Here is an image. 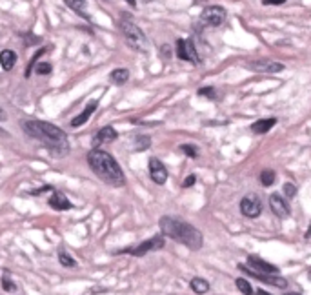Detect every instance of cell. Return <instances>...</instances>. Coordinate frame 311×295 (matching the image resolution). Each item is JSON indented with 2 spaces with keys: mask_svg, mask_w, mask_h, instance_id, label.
Instances as JSON below:
<instances>
[{
  "mask_svg": "<svg viewBox=\"0 0 311 295\" xmlns=\"http://www.w3.org/2000/svg\"><path fill=\"white\" fill-rule=\"evenodd\" d=\"M22 128L29 137L40 140L44 148L53 153V157H66L69 153L68 135L55 124L46 120H26Z\"/></svg>",
  "mask_w": 311,
  "mask_h": 295,
  "instance_id": "6da1fadb",
  "label": "cell"
},
{
  "mask_svg": "<svg viewBox=\"0 0 311 295\" xmlns=\"http://www.w3.org/2000/svg\"><path fill=\"white\" fill-rule=\"evenodd\" d=\"M159 226L162 230V235L173 239L175 242L184 244L187 250L199 252L204 244V237H202L201 230H197L193 224H189L186 220L171 217V215H164V217H160Z\"/></svg>",
  "mask_w": 311,
  "mask_h": 295,
  "instance_id": "7a4b0ae2",
  "label": "cell"
},
{
  "mask_svg": "<svg viewBox=\"0 0 311 295\" xmlns=\"http://www.w3.org/2000/svg\"><path fill=\"white\" fill-rule=\"evenodd\" d=\"M88 164L93 170V173L108 186L120 188V186L126 184V175L122 172V168L117 162V158L108 151L93 148L88 153Z\"/></svg>",
  "mask_w": 311,
  "mask_h": 295,
  "instance_id": "3957f363",
  "label": "cell"
},
{
  "mask_svg": "<svg viewBox=\"0 0 311 295\" xmlns=\"http://www.w3.org/2000/svg\"><path fill=\"white\" fill-rule=\"evenodd\" d=\"M120 31L124 35L126 42L131 46L133 49L137 51H142V53H147L149 51V42L146 39L144 31L138 28L137 24L133 22V17L129 13H122L120 17Z\"/></svg>",
  "mask_w": 311,
  "mask_h": 295,
  "instance_id": "277c9868",
  "label": "cell"
},
{
  "mask_svg": "<svg viewBox=\"0 0 311 295\" xmlns=\"http://www.w3.org/2000/svg\"><path fill=\"white\" fill-rule=\"evenodd\" d=\"M166 244V240H164V235H155L151 239L144 240V242H140L138 246H131V248H122V250H118L117 254H128V255H133V257H144L146 254H149V252H157V250H162Z\"/></svg>",
  "mask_w": 311,
  "mask_h": 295,
  "instance_id": "5b68a950",
  "label": "cell"
},
{
  "mask_svg": "<svg viewBox=\"0 0 311 295\" xmlns=\"http://www.w3.org/2000/svg\"><path fill=\"white\" fill-rule=\"evenodd\" d=\"M238 270H240V272H244V274L251 275V277H253V279H256V281L268 282V284L275 286V288H280V290L288 288V281H286L284 277H280L278 274H256V272L249 270V268L244 266V264H238Z\"/></svg>",
  "mask_w": 311,
  "mask_h": 295,
  "instance_id": "8992f818",
  "label": "cell"
},
{
  "mask_svg": "<svg viewBox=\"0 0 311 295\" xmlns=\"http://www.w3.org/2000/svg\"><path fill=\"white\" fill-rule=\"evenodd\" d=\"M201 20L206 24V26H211V28H219L224 24L226 20V9L220 6H207L204 7V11L201 15Z\"/></svg>",
  "mask_w": 311,
  "mask_h": 295,
  "instance_id": "52a82bcc",
  "label": "cell"
},
{
  "mask_svg": "<svg viewBox=\"0 0 311 295\" xmlns=\"http://www.w3.org/2000/svg\"><path fill=\"white\" fill-rule=\"evenodd\" d=\"M240 212L244 217L256 219L262 213V200L258 199V195H255V193H249L240 200Z\"/></svg>",
  "mask_w": 311,
  "mask_h": 295,
  "instance_id": "ba28073f",
  "label": "cell"
},
{
  "mask_svg": "<svg viewBox=\"0 0 311 295\" xmlns=\"http://www.w3.org/2000/svg\"><path fill=\"white\" fill-rule=\"evenodd\" d=\"M177 57H179L180 60L193 62V64H199V62H201L199 53H197V49H195L193 40L179 39V40H177Z\"/></svg>",
  "mask_w": 311,
  "mask_h": 295,
  "instance_id": "9c48e42d",
  "label": "cell"
},
{
  "mask_svg": "<svg viewBox=\"0 0 311 295\" xmlns=\"http://www.w3.org/2000/svg\"><path fill=\"white\" fill-rule=\"evenodd\" d=\"M149 177H151V180L155 184H159V186L166 184L169 173H167L166 166L162 164V160H159V158H155V157L149 158Z\"/></svg>",
  "mask_w": 311,
  "mask_h": 295,
  "instance_id": "30bf717a",
  "label": "cell"
},
{
  "mask_svg": "<svg viewBox=\"0 0 311 295\" xmlns=\"http://www.w3.org/2000/svg\"><path fill=\"white\" fill-rule=\"evenodd\" d=\"M270 208L278 219H288L291 215L288 200L282 199V195H278V193H271L270 195Z\"/></svg>",
  "mask_w": 311,
  "mask_h": 295,
  "instance_id": "8fae6325",
  "label": "cell"
},
{
  "mask_svg": "<svg viewBox=\"0 0 311 295\" xmlns=\"http://www.w3.org/2000/svg\"><path fill=\"white\" fill-rule=\"evenodd\" d=\"M248 268L256 274H278V268L275 264H270L268 261L260 259L258 255H249L248 257Z\"/></svg>",
  "mask_w": 311,
  "mask_h": 295,
  "instance_id": "7c38bea8",
  "label": "cell"
},
{
  "mask_svg": "<svg viewBox=\"0 0 311 295\" xmlns=\"http://www.w3.org/2000/svg\"><path fill=\"white\" fill-rule=\"evenodd\" d=\"M248 69L258 71V73H278L284 69V64L273 60H253L248 62Z\"/></svg>",
  "mask_w": 311,
  "mask_h": 295,
  "instance_id": "4fadbf2b",
  "label": "cell"
},
{
  "mask_svg": "<svg viewBox=\"0 0 311 295\" xmlns=\"http://www.w3.org/2000/svg\"><path fill=\"white\" fill-rule=\"evenodd\" d=\"M117 137L118 133L113 126H104L102 130H98V133L93 138V148H98L102 142H113V140H117Z\"/></svg>",
  "mask_w": 311,
  "mask_h": 295,
  "instance_id": "5bb4252c",
  "label": "cell"
},
{
  "mask_svg": "<svg viewBox=\"0 0 311 295\" xmlns=\"http://www.w3.org/2000/svg\"><path fill=\"white\" fill-rule=\"evenodd\" d=\"M48 204L53 208V210H56V212H66V210H71V208H73V204L69 202L68 197L60 192H53V195H51L48 200Z\"/></svg>",
  "mask_w": 311,
  "mask_h": 295,
  "instance_id": "9a60e30c",
  "label": "cell"
},
{
  "mask_svg": "<svg viewBox=\"0 0 311 295\" xmlns=\"http://www.w3.org/2000/svg\"><path fill=\"white\" fill-rule=\"evenodd\" d=\"M97 106H98L97 100H93V102L88 104V106L84 108L82 113H80V115H76V117L71 120V126H73V128H80L82 124L88 122V120H90V117L93 115V113H95V110H97Z\"/></svg>",
  "mask_w": 311,
  "mask_h": 295,
  "instance_id": "2e32d148",
  "label": "cell"
},
{
  "mask_svg": "<svg viewBox=\"0 0 311 295\" xmlns=\"http://www.w3.org/2000/svg\"><path fill=\"white\" fill-rule=\"evenodd\" d=\"M275 124H276V118H260V120L253 122L251 131L256 133V135H262V133H268Z\"/></svg>",
  "mask_w": 311,
  "mask_h": 295,
  "instance_id": "e0dca14e",
  "label": "cell"
},
{
  "mask_svg": "<svg viewBox=\"0 0 311 295\" xmlns=\"http://www.w3.org/2000/svg\"><path fill=\"white\" fill-rule=\"evenodd\" d=\"M64 4L69 7V9H73L76 15H80L82 19H86V20H90V15H88V11H86V0H64Z\"/></svg>",
  "mask_w": 311,
  "mask_h": 295,
  "instance_id": "ac0fdd59",
  "label": "cell"
},
{
  "mask_svg": "<svg viewBox=\"0 0 311 295\" xmlns=\"http://www.w3.org/2000/svg\"><path fill=\"white\" fill-rule=\"evenodd\" d=\"M15 62H17V53L11 51V49H4V51H0V64H2V68L9 71V69H13Z\"/></svg>",
  "mask_w": 311,
  "mask_h": 295,
  "instance_id": "d6986e66",
  "label": "cell"
},
{
  "mask_svg": "<svg viewBox=\"0 0 311 295\" xmlns=\"http://www.w3.org/2000/svg\"><path fill=\"white\" fill-rule=\"evenodd\" d=\"M189 286H191V290H193L197 295H204L209 292V282H207L206 279H202V277H195V279H191Z\"/></svg>",
  "mask_w": 311,
  "mask_h": 295,
  "instance_id": "ffe728a7",
  "label": "cell"
},
{
  "mask_svg": "<svg viewBox=\"0 0 311 295\" xmlns=\"http://www.w3.org/2000/svg\"><path fill=\"white\" fill-rule=\"evenodd\" d=\"M110 79H111V82L113 84H126L128 82V79H129V71L126 68H118V69H113L111 71V75H110Z\"/></svg>",
  "mask_w": 311,
  "mask_h": 295,
  "instance_id": "44dd1931",
  "label": "cell"
},
{
  "mask_svg": "<svg viewBox=\"0 0 311 295\" xmlns=\"http://www.w3.org/2000/svg\"><path fill=\"white\" fill-rule=\"evenodd\" d=\"M58 261H60V264H62L64 268H75L76 266V261L68 254V252H66V250H58Z\"/></svg>",
  "mask_w": 311,
  "mask_h": 295,
  "instance_id": "7402d4cb",
  "label": "cell"
},
{
  "mask_svg": "<svg viewBox=\"0 0 311 295\" xmlns=\"http://www.w3.org/2000/svg\"><path fill=\"white\" fill-rule=\"evenodd\" d=\"M235 286L238 288V292H242L244 295H255V290H253V286H251V284H249L246 279H242V277L235 281Z\"/></svg>",
  "mask_w": 311,
  "mask_h": 295,
  "instance_id": "603a6c76",
  "label": "cell"
},
{
  "mask_svg": "<svg viewBox=\"0 0 311 295\" xmlns=\"http://www.w3.org/2000/svg\"><path fill=\"white\" fill-rule=\"evenodd\" d=\"M275 177L276 175H275L273 170H264V172L260 173V184L268 188V186H271L273 182H275Z\"/></svg>",
  "mask_w": 311,
  "mask_h": 295,
  "instance_id": "cb8c5ba5",
  "label": "cell"
},
{
  "mask_svg": "<svg viewBox=\"0 0 311 295\" xmlns=\"http://www.w3.org/2000/svg\"><path fill=\"white\" fill-rule=\"evenodd\" d=\"M2 288L6 290V292H15L17 290V284L11 281L9 274H4V277H2Z\"/></svg>",
  "mask_w": 311,
  "mask_h": 295,
  "instance_id": "d4e9b609",
  "label": "cell"
},
{
  "mask_svg": "<svg viewBox=\"0 0 311 295\" xmlns=\"http://www.w3.org/2000/svg\"><path fill=\"white\" fill-rule=\"evenodd\" d=\"M180 150L184 151V153H186L189 158H197V157H199V150H197L195 146H191V144H182V146H180Z\"/></svg>",
  "mask_w": 311,
  "mask_h": 295,
  "instance_id": "484cf974",
  "label": "cell"
},
{
  "mask_svg": "<svg viewBox=\"0 0 311 295\" xmlns=\"http://www.w3.org/2000/svg\"><path fill=\"white\" fill-rule=\"evenodd\" d=\"M147 146H151V138L144 137V135H142V137H137V142H135V148H137V150H146Z\"/></svg>",
  "mask_w": 311,
  "mask_h": 295,
  "instance_id": "4316f807",
  "label": "cell"
},
{
  "mask_svg": "<svg viewBox=\"0 0 311 295\" xmlns=\"http://www.w3.org/2000/svg\"><path fill=\"white\" fill-rule=\"evenodd\" d=\"M284 195L288 197V199H293L295 195H297V186L288 182V184H284Z\"/></svg>",
  "mask_w": 311,
  "mask_h": 295,
  "instance_id": "83f0119b",
  "label": "cell"
},
{
  "mask_svg": "<svg viewBox=\"0 0 311 295\" xmlns=\"http://www.w3.org/2000/svg\"><path fill=\"white\" fill-rule=\"evenodd\" d=\"M199 95H201V97H207V98L215 100V98H217V91H215L213 88H201V89H199Z\"/></svg>",
  "mask_w": 311,
  "mask_h": 295,
  "instance_id": "f1b7e54d",
  "label": "cell"
},
{
  "mask_svg": "<svg viewBox=\"0 0 311 295\" xmlns=\"http://www.w3.org/2000/svg\"><path fill=\"white\" fill-rule=\"evenodd\" d=\"M35 71H37L38 75H48V73H51V64H48V62H42V64H38V66L35 68Z\"/></svg>",
  "mask_w": 311,
  "mask_h": 295,
  "instance_id": "f546056e",
  "label": "cell"
},
{
  "mask_svg": "<svg viewBox=\"0 0 311 295\" xmlns=\"http://www.w3.org/2000/svg\"><path fill=\"white\" fill-rule=\"evenodd\" d=\"M44 53H46V49H40V51H38V53H37V55H35L33 59H31V62H29V66H28V71H26V77H29V75H31V69H33L35 62L38 60V57H40V55H44Z\"/></svg>",
  "mask_w": 311,
  "mask_h": 295,
  "instance_id": "4dcf8cb0",
  "label": "cell"
},
{
  "mask_svg": "<svg viewBox=\"0 0 311 295\" xmlns=\"http://www.w3.org/2000/svg\"><path fill=\"white\" fill-rule=\"evenodd\" d=\"M195 182H197V177H195V175H189V177L184 180V184H182V186H184V188H191Z\"/></svg>",
  "mask_w": 311,
  "mask_h": 295,
  "instance_id": "1f68e13d",
  "label": "cell"
},
{
  "mask_svg": "<svg viewBox=\"0 0 311 295\" xmlns=\"http://www.w3.org/2000/svg\"><path fill=\"white\" fill-rule=\"evenodd\" d=\"M284 2H286V0H262L264 6H280Z\"/></svg>",
  "mask_w": 311,
  "mask_h": 295,
  "instance_id": "d6a6232c",
  "label": "cell"
},
{
  "mask_svg": "<svg viewBox=\"0 0 311 295\" xmlns=\"http://www.w3.org/2000/svg\"><path fill=\"white\" fill-rule=\"evenodd\" d=\"M160 53H162V57H166V59H169V57H171V49H169V46H162V48H160Z\"/></svg>",
  "mask_w": 311,
  "mask_h": 295,
  "instance_id": "836d02e7",
  "label": "cell"
},
{
  "mask_svg": "<svg viewBox=\"0 0 311 295\" xmlns=\"http://www.w3.org/2000/svg\"><path fill=\"white\" fill-rule=\"evenodd\" d=\"M53 188L51 186H44V188H40V190H33L31 192V195H40V193H44V192H51Z\"/></svg>",
  "mask_w": 311,
  "mask_h": 295,
  "instance_id": "e575fe53",
  "label": "cell"
},
{
  "mask_svg": "<svg viewBox=\"0 0 311 295\" xmlns=\"http://www.w3.org/2000/svg\"><path fill=\"white\" fill-rule=\"evenodd\" d=\"M255 295H271V294H268L266 290H255Z\"/></svg>",
  "mask_w": 311,
  "mask_h": 295,
  "instance_id": "d590c367",
  "label": "cell"
},
{
  "mask_svg": "<svg viewBox=\"0 0 311 295\" xmlns=\"http://www.w3.org/2000/svg\"><path fill=\"white\" fill-rule=\"evenodd\" d=\"M6 111H4V110H2V108H0V120H6Z\"/></svg>",
  "mask_w": 311,
  "mask_h": 295,
  "instance_id": "8d00e7d4",
  "label": "cell"
},
{
  "mask_svg": "<svg viewBox=\"0 0 311 295\" xmlns=\"http://www.w3.org/2000/svg\"><path fill=\"white\" fill-rule=\"evenodd\" d=\"M126 2H128L129 6H137V2H135V0H126Z\"/></svg>",
  "mask_w": 311,
  "mask_h": 295,
  "instance_id": "74e56055",
  "label": "cell"
},
{
  "mask_svg": "<svg viewBox=\"0 0 311 295\" xmlns=\"http://www.w3.org/2000/svg\"><path fill=\"white\" fill-rule=\"evenodd\" d=\"M286 295H302V294H297V292H290V294H286Z\"/></svg>",
  "mask_w": 311,
  "mask_h": 295,
  "instance_id": "f35d334b",
  "label": "cell"
},
{
  "mask_svg": "<svg viewBox=\"0 0 311 295\" xmlns=\"http://www.w3.org/2000/svg\"><path fill=\"white\" fill-rule=\"evenodd\" d=\"M0 135H6V131H4V130H0Z\"/></svg>",
  "mask_w": 311,
  "mask_h": 295,
  "instance_id": "ab89813d",
  "label": "cell"
}]
</instances>
